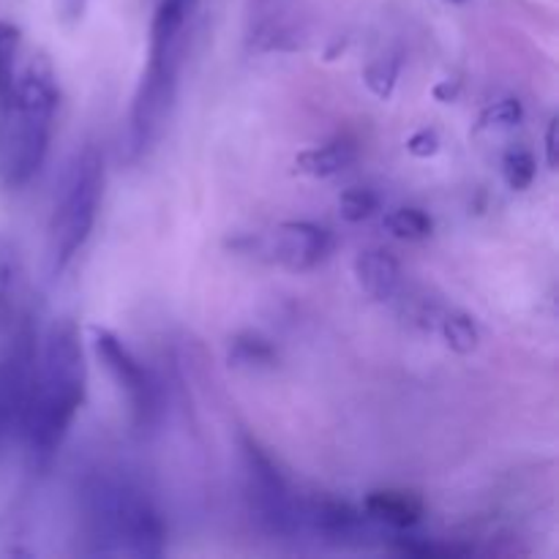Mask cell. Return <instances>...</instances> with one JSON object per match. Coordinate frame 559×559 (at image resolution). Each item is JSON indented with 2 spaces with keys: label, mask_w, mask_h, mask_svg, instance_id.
Instances as JSON below:
<instances>
[{
  "label": "cell",
  "mask_w": 559,
  "mask_h": 559,
  "mask_svg": "<svg viewBox=\"0 0 559 559\" xmlns=\"http://www.w3.org/2000/svg\"><path fill=\"white\" fill-rule=\"evenodd\" d=\"M87 396V364L74 320L52 322L36 349L20 431L33 467L47 469L69 437Z\"/></svg>",
  "instance_id": "obj_1"
},
{
  "label": "cell",
  "mask_w": 559,
  "mask_h": 559,
  "mask_svg": "<svg viewBox=\"0 0 559 559\" xmlns=\"http://www.w3.org/2000/svg\"><path fill=\"white\" fill-rule=\"evenodd\" d=\"M80 538L91 557L156 559L167 551V522L134 478L98 469L80 486Z\"/></svg>",
  "instance_id": "obj_2"
},
{
  "label": "cell",
  "mask_w": 559,
  "mask_h": 559,
  "mask_svg": "<svg viewBox=\"0 0 559 559\" xmlns=\"http://www.w3.org/2000/svg\"><path fill=\"white\" fill-rule=\"evenodd\" d=\"M60 104L58 76L47 55L27 58L16 74L14 96L0 112V178L5 189H25L47 162Z\"/></svg>",
  "instance_id": "obj_3"
},
{
  "label": "cell",
  "mask_w": 559,
  "mask_h": 559,
  "mask_svg": "<svg viewBox=\"0 0 559 559\" xmlns=\"http://www.w3.org/2000/svg\"><path fill=\"white\" fill-rule=\"evenodd\" d=\"M107 167L98 145L87 142L74 153L66 167L63 180L55 194L52 213L47 224V265L52 276H60L85 249L93 227H96L98 207L104 200Z\"/></svg>",
  "instance_id": "obj_4"
},
{
  "label": "cell",
  "mask_w": 559,
  "mask_h": 559,
  "mask_svg": "<svg viewBox=\"0 0 559 559\" xmlns=\"http://www.w3.org/2000/svg\"><path fill=\"white\" fill-rule=\"evenodd\" d=\"M238 448L251 519L273 538H298L304 533V497L249 431H240Z\"/></svg>",
  "instance_id": "obj_5"
},
{
  "label": "cell",
  "mask_w": 559,
  "mask_h": 559,
  "mask_svg": "<svg viewBox=\"0 0 559 559\" xmlns=\"http://www.w3.org/2000/svg\"><path fill=\"white\" fill-rule=\"evenodd\" d=\"M186 49L189 47H153V44H147V63L142 69L140 82H136L129 112L126 151H129L131 162L147 156V151L162 140L164 129H167L175 98H178Z\"/></svg>",
  "instance_id": "obj_6"
},
{
  "label": "cell",
  "mask_w": 559,
  "mask_h": 559,
  "mask_svg": "<svg viewBox=\"0 0 559 559\" xmlns=\"http://www.w3.org/2000/svg\"><path fill=\"white\" fill-rule=\"evenodd\" d=\"M91 347L115 385L123 391L129 402L131 420L140 431H153L162 424L164 391L158 377L136 358L129 344L102 325L91 328Z\"/></svg>",
  "instance_id": "obj_7"
},
{
  "label": "cell",
  "mask_w": 559,
  "mask_h": 559,
  "mask_svg": "<svg viewBox=\"0 0 559 559\" xmlns=\"http://www.w3.org/2000/svg\"><path fill=\"white\" fill-rule=\"evenodd\" d=\"M38 338L31 317H22L0 355V448L20 429L22 409L27 402L33 364H36Z\"/></svg>",
  "instance_id": "obj_8"
},
{
  "label": "cell",
  "mask_w": 559,
  "mask_h": 559,
  "mask_svg": "<svg viewBox=\"0 0 559 559\" xmlns=\"http://www.w3.org/2000/svg\"><path fill=\"white\" fill-rule=\"evenodd\" d=\"M251 249L293 273H309L333 254V233L314 222H284L265 238L249 240Z\"/></svg>",
  "instance_id": "obj_9"
},
{
  "label": "cell",
  "mask_w": 559,
  "mask_h": 559,
  "mask_svg": "<svg viewBox=\"0 0 559 559\" xmlns=\"http://www.w3.org/2000/svg\"><path fill=\"white\" fill-rule=\"evenodd\" d=\"M331 546H360L371 538V519L364 508H355L344 500H304V533Z\"/></svg>",
  "instance_id": "obj_10"
},
{
  "label": "cell",
  "mask_w": 559,
  "mask_h": 559,
  "mask_svg": "<svg viewBox=\"0 0 559 559\" xmlns=\"http://www.w3.org/2000/svg\"><path fill=\"white\" fill-rule=\"evenodd\" d=\"M355 278L371 300L388 304L402 287V265L388 249H366L355 260Z\"/></svg>",
  "instance_id": "obj_11"
},
{
  "label": "cell",
  "mask_w": 559,
  "mask_h": 559,
  "mask_svg": "<svg viewBox=\"0 0 559 559\" xmlns=\"http://www.w3.org/2000/svg\"><path fill=\"white\" fill-rule=\"evenodd\" d=\"M364 513L371 519V524H382V527L402 533L424 519V500L413 491L380 489L366 497Z\"/></svg>",
  "instance_id": "obj_12"
},
{
  "label": "cell",
  "mask_w": 559,
  "mask_h": 559,
  "mask_svg": "<svg viewBox=\"0 0 559 559\" xmlns=\"http://www.w3.org/2000/svg\"><path fill=\"white\" fill-rule=\"evenodd\" d=\"M355 158H358V145L353 140H331L300 151L295 156V169L309 178H333L353 167Z\"/></svg>",
  "instance_id": "obj_13"
},
{
  "label": "cell",
  "mask_w": 559,
  "mask_h": 559,
  "mask_svg": "<svg viewBox=\"0 0 559 559\" xmlns=\"http://www.w3.org/2000/svg\"><path fill=\"white\" fill-rule=\"evenodd\" d=\"M229 366L235 369H246V371H262V369H273L278 360L276 347H273L271 338L260 336L254 331H246L240 336L233 338L229 344Z\"/></svg>",
  "instance_id": "obj_14"
},
{
  "label": "cell",
  "mask_w": 559,
  "mask_h": 559,
  "mask_svg": "<svg viewBox=\"0 0 559 559\" xmlns=\"http://www.w3.org/2000/svg\"><path fill=\"white\" fill-rule=\"evenodd\" d=\"M20 52H22V31L14 22L0 20V112L9 107L20 74Z\"/></svg>",
  "instance_id": "obj_15"
},
{
  "label": "cell",
  "mask_w": 559,
  "mask_h": 559,
  "mask_svg": "<svg viewBox=\"0 0 559 559\" xmlns=\"http://www.w3.org/2000/svg\"><path fill=\"white\" fill-rule=\"evenodd\" d=\"M385 229L399 240H409V243H418V240L431 238L435 233V218L429 216L420 207H396L385 216Z\"/></svg>",
  "instance_id": "obj_16"
},
{
  "label": "cell",
  "mask_w": 559,
  "mask_h": 559,
  "mask_svg": "<svg viewBox=\"0 0 559 559\" xmlns=\"http://www.w3.org/2000/svg\"><path fill=\"white\" fill-rule=\"evenodd\" d=\"M442 338L459 355H473L480 344V328L467 311H448L440 320Z\"/></svg>",
  "instance_id": "obj_17"
},
{
  "label": "cell",
  "mask_w": 559,
  "mask_h": 559,
  "mask_svg": "<svg viewBox=\"0 0 559 559\" xmlns=\"http://www.w3.org/2000/svg\"><path fill=\"white\" fill-rule=\"evenodd\" d=\"M399 71H402V58H399V52H385L377 55V58H371L369 63H366L364 80L377 98H391L399 80Z\"/></svg>",
  "instance_id": "obj_18"
},
{
  "label": "cell",
  "mask_w": 559,
  "mask_h": 559,
  "mask_svg": "<svg viewBox=\"0 0 559 559\" xmlns=\"http://www.w3.org/2000/svg\"><path fill=\"white\" fill-rule=\"evenodd\" d=\"M535 173H538V162H535L533 151H527V147H508L506 156H502V178H506L508 189H530Z\"/></svg>",
  "instance_id": "obj_19"
},
{
  "label": "cell",
  "mask_w": 559,
  "mask_h": 559,
  "mask_svg": "<svg viewBox=\"0 0 559 559\" xmlns=\"http://www.w3.org/2000/svg\"><path fill=\"white\" fill-rule=\"evenodd\" d=\"M380 211V197L371 189H364V186H353V189H344L338 194V213H342L344 222L360 224L366 218H371Z\"/></svg>",
  "instance_id": "obj_20"
},
{
  "label": "cell",
  "mask_w": 559,
  "mask_h": 559,
  "mask_svg": "<svg viewBox=\"0 0 559 559\" xmlns=\"http://www.w3.org/2000/svg\"><path fill=\"white\" fill-rule=\"evenodd\" d=\"M524 107L519 98H500V102L489 104L478 118V131H500L513 129L522 123Z\"/></svg>",
  "instance_id": "obj_21"
},
{
  "label": "cell",
  "mask_w": 559,
  "mask_h": 559,
  "mask_svg": "<svg viewBox=\"0 0 559 559\" xmlns=\"http://www.w3.org/2000/svg\"><path fill=\"white\" fill-rule=\"evenodd\" d=\"M396 549L407 557L418 559H448V557H467V546H453V544H431L424 538H396Z\"/></svg>",
  "instance_id": "obj_22"
},
{
  "label": "cell",
  "mask_w": 559,
  "mask_h": 559,
  "mask_svg": "<svg viewBox=\"0 0 559 559\" xmlns=\"http://www.w3.org/2000/svg\"><path fill=\"white\" fill-rule=\"evenodd\" d=\"M11 295H14V265L5 251H0V328L9 320Z\"/></svg>",
  "instance_id": "obj_23"
},
{
  "label": "cell",
  "mask_w": 559,
  "mask_h": 559,
  "mask_svg": "<svg viewBox=\"0 0 559 559\" xmlns=\"http://www.w3.org/2000/svg\"><path fill=\"white\" fill-rule=\"evenodd\" d=\"M440 145H442L440 134H437L435 129H420V131H415V134L407 140V151L413 153L415 158L437 156Z\"/></svg>",
  "instance_id": "obj_24"
},
{
  "label": "cell",
  "mask_w": 559,
  "mask_h": 559,
  "mask_svg": "<svg viewBox=\"0 0 559 559\" xmlns=\"http://www.w3.org/2000/svg\"><path fill=\"white\" fill-rule=\"evenodd\" d=\"M87 0H55V16L63 22L66 27L80 25L82 16H85Z\"/></svg>",
  "instance_id": "obj_25"
},
{
  "label": "cell",
  "mask_w": 559,
  "mask_h": 559,
  "mask_svg": "<svg viewBox=\"0 0 559 559\" xmlns=\"http://www.w3.org/2000/svg\"><path fill=\"white\" fill-rule=\"evenodd\" d=\"M557 129H559V123H557V118H551L549 120V126H546V164H549V169H557Z\"/></svg>",
  "instance_id": "obj_26"
},
{
  "label": "cell",
  "mask_w": 559,
  "mask_h": 559,
  "mask_svg": "<svg viewBox=\"0 0 559 559\" xmlns=\"http://www.w3.org/2000/svg\"><path fill=\"white\" fill-rule=\"evenodd\" d=\"M459 91H462V82H459V80H442L440 85L435 87V98H437V102H442V104H451V102H456Z\"/></svg>",
  "instance_id": "obj_27"
},
{
  "label": "cell",
  "mask_w": 559,
  "mask_h": 559,
  "mask_svg": "<svg viewBox=\"0 0 559 559\" xmlns=\"http://www.w3.org/2000/svg\"><path fill=\"white\" fill-rule=\"evenodd\" d=\"M448 3H464V0H448Z\"/></svg>",
  "instance_id": "obj_28"
}]
</instances>
